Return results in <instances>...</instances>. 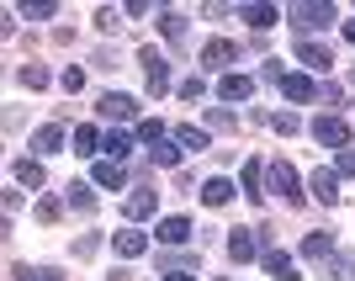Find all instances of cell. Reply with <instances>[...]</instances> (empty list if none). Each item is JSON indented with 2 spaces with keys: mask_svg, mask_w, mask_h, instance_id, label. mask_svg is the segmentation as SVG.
<instances>
[{
  "mask_svg": "<svg viewBox=\"0 0 355 281\" xmlns=\"http://www.w3.org/2000/svg\"><path fill=\"white\" fill-rule=\"evenodd\" d=\"M266 180H270V191L282 196L286 207H302V180H297L292 160H266Z\"/></svg>",
  "mask_w": 355,
  "mask_h": 281,
  "instance_id": "1",
  "label": "cell"
},
{
  "mask_svg": "<svg viewBox=\"0 0 355 281\" xmlns=\"http://www.w3.org/2000/svg\"><path fill=\"white\" fill-rule=\"evenodd\" d=\"M308 133H313V144H318V148H334V154H345V148H350V122H345L340 112L318 117V122L308 128Z\"/></svg>",
  "mask_w": 355,
  "mask_h": 281,
  "instance_id": "2",
  "label": "cell"
},
{
  "mask_svg": "<svg viewBox=\"0 0 355 281\" xmlns=\"http://www.w3.org/2000/svg\"><path fill=\"white\" fill-rule=\"evenodd\" d=\"M286 16H292V27H302V32H313V27L324 32V27H334V16H340V11H334L329 0H302V6H292Z\"/></svg>",
  "mask_w": 355,
  "mask_h": 281,
  "instance_id": "3",
  "label": "cell"
},
{
  "mask_svg": "<svg viewBox=\"0 0 355 281\" xmlns=\"http://www.w3.org/2000/svg\"><path fill=\"white\" fill-rule=\"evenodd\" d=\"M101 122H138V101L133 96H122V90H106L101 101H96Z\"/></svg>",
  "mask_w": 355,
  "mask_h": 281,
  "instance_id": "4",
  "label": "cell"
},
{
  "mask_svg": "<svg viewBox=\"0 0 355 281\" xmlns=\"http://www.w3.org/2000/svg\"><path fill=\"white\" fill-rule=\"evenodd\" d=\"M239 64V43L234 37H212L207 48H202V69H234Z\"/></svg>",
  "mask_w": 355,
  "mask_h": 281,
  "instance_id": "5",
  "label": "cell"
},
{
  "mask_svg": "<svg viewBox=\"0 0 355 281\" xmlns=\"http://www.w3.org/2000/svg\"><path fill=\"white\" fill-rule=\"evenodd\" d=\"M90 186H101V191H122V186H128L122 160H96V164H90Z\"/></svg>",
  "mask_w": 355,
  "mask_h": 281,
  "instance_id": "6",
  "label": "cell"
},
{
  "mask_svg": "<svg viewBox=\"0 0 355 281\" xmlns=\"http://www.w3.org/2000/svg\"><path fill=\"white\" fill-rule=\"evenodd\" d=\"M138 59H144V74H148V96H164V90H170V69H164V53L144 48Z\"/></svg>",
  "mask_w": 355,
  "mask_h": 281,
  "instance_id": "7",
  "label": "cell"
},
{
  "mask_svg": "<svg viewBox=\"0 0 355 281\" xmlns=\"http://www.w3.org/2000/svg\"><path fill=\"white\" fill-rule=\"evenodd\" d=\"M154 207H159V196H154V186H133V196H128V223H144V218H154Z\"/></svg>",
  "mask_w": 355,
  "mask_h": 281,
  "instance_id": "8",
  "label": "cell"
},
{
  "mask_svg": "<svg viewBox=\"0 0 355 281\" xmlns=\"http://www.w3.org/2000/svg\"><path fill=\"white\" fill-rule=\"evenodd\" d=\"M297 59L308 64V69H313V74H324V69H329V64H334V53H329V48H324V43H313V37H297Z\"/></svg>",
  "mask_w": 355,
  "mask_h": 281,
  "instance_id": "9",
  "label": "cell"
},
{
  "mask_svg": "<svg viewBox=\"0 0 355 281\" xmlns=\"http://www.w3.org/2000/svg\"><path fill=\"white\" fill-rule=\"evenodd\" d=\"M218 96H223L228 106H234V101H250V96H254V80H244V74H234V69H228V74L218 80Z\"/></svg>",
  "mask_w": 355,
  "mask_h": 281,
  "instance_id": "10",
  "label": "cell"
},
{
  "mask_svg": "<svg viewBox=\"0 0 355 281\" xmlns=\"http://www.w3.org/2000/svg\"><path fill=\"white\" fill-rule=\"evenodd\" d=\"M286 101H297V106H302V101H318V90H324V85H318V80H313V74H286Z\"/></svg>",
  "mask_w": 355,
  "mask_h": 281,
  "instance_id": "11",
  "label": "cell"
},
{
  "mask_svg": "<svg viewBox=\"0 0 355 281\" xmlns=\"http://www.w3.org/2000/svg\"><path fill=\"white\" fill-rule=\"evenodd\" d=\"M313 196H318V202H324V207H334V202H340V176H334V170H313Z\"/></svg>",
  "mask_w": 355,
  "mask_h": 281,
  "instance_id": "12",
  "label": "cell"
},
{
  "mask_svg": "<svg viewBox=\"0 0 355 281\" xmlns=\"http://www.w3.org/2000/svg\"><path fill=\"white\" fill-rule=\"evenodd\" d=\"M260 266H266V276H276V281H297V260L282 255V250H266V255H260Z\"/></svg>",
  "mask_w": 355,
  "mask_h": 281,
  "instance_id": "13",
  "label": "cell"
},
{
  "mask_svg": "<svg viewBox=\"0 0 355 281\" xmlns=\"http://www.w3.org/2000/svg\"><path fill=\"white\" fill-rule=\"evenodd\" d=\"M329 255H334V234H324V228H318V234H308V239H302V260L324 266Z\"/></svg>",
  "mask_w": 355,
  "mask_h": 281,
  "instance_id": "14",
  "label": "cell"
},
{
  "mask_svg": "<svg viewBox=\"0 0 355 281\" xmlns=\"http://www.w3.org/2000/svg\"><path fill=\"white\" fill-rule=\"evenodd\" d=\"M154 234H159V244H170V250H175V244H186V239H191V218H159V228H154Z\"/></svg>",
  "mask_w": 355,
  "mask_h": 281,
  "instance_id": "15",
  "label": "cell"
},
{
  "mask_svg": "<svg viewBox=\"0 0 355 281\" xmlns=\"http://www.w3.org/2000/svg\"><path fill=\"white\" fill-rule=\"evenodd\" d=\"M228 255H234V266H244V260H260V250H254V234H250V228H234V234H228Z\"/></svg>",
  "mask_w": 355,
  "mask_h": 281,
  "instance_id": "16",
  "label": "cell"
},
{
  "mask_svg": "<svg viewBox=\"0 0 355 281\" xmlns=\"http://www.w3.org/2000/svg\"><path fill=\"white\" fill-rule=\"evenodd\" d=\"M112 250H117L122 260H138V255H148V239L138 234V228H122V234L112 239Z\"/></svg>",
  "mask_w": 355,
  "mask_h": 281,
  "instance_id": "17",
  "label": "cell"
},
{
  "mask_svg": "<svg viewBox=\"0 0 355 281\" xmlns=\"http://www.w3.org/2000/svg\"><path fill=\"white\" fill-rule=\"evenodd\" d=\"M74 154H80V160L101 154V128H96V122H80V128H74Z\"/></svg>",
  "mask_w": 355,
  "mask_h": 281,
  "instance_id": "18",
  "label": "cell"
},
{
  "mask_svg": "<svg viewBox=\"0 0 355 281\" xmlns=\"http://www.w3.org/2000/svg\"><path fill=\"white\" fill-rule=\"evenodd\" d=\"M202 202H207V207H228V202H234V180H228V176H212L207 186H202Z\"/></svg>",
  "mask_w": 355,
  "mask_h": 281,
  "instance_id": "19",
  "label": "cell"
},
{
  "mask_svg": "<svg viewBox=\"0 0 355 281\" xmlns=\"http://www.w3.org/2000/svg\"><path fill=\"white\" fill-rule=\"evenodd\" d=\"M64 202H69V212H96V186L74 180V186H64Z\"/></svg>",
  "mask_w": 355,
  "mask_h": 281,
  "instance_id": "20",
  "label": "cell"
},
{
  "mask_svg": "<svg viewBox=\"0 0 355 281\" xmlns=\"http://www.w3.org/2000/svg\"><path fill=\"white\" fill-rule=\"evenodd\" d=\"M260 186H266V160H250L244 164V196H250V202H266Z\"/></svg>",
  "mask_w": 355,
  "mask_h": 281,
  "instance_id": "21",
  "label": "cell"
},
{
  "mask_svg": "<svg viewBox=\"0 0 355 281\" xmlns=\"http://www.w3.org/2000/svg\"><path fill=\"white\" fill-rule=\"evenodd\" d=\"M159 37H164L170 48H186V16L164 11V16H159Z\"/></svg>",
  "mask_w": 355,
  "mask_h": 281,
  "instance_id": "22",
  "label": "cell"
},
{
  "mask_svg": "<svg viewBox=\"0 0 355 281\" xmlns=\"http://www.w3.org/2000/svg\"><path fill=\"white\" fill-rule=\"evenodd\" d=\"M32 148H37V154H53V148H64V128H59V122H43V128L32 133Z\"/></svg>",
  "mask_w": 355,
  "mask_h": 281,
  "instance_id": "23",
  "label": "cell"
},
{
  "mask_svg": "<svg viewBox=\"0 0 355 281\" xmlns=\"http://www.w3.org/2000/svg\"><path fill=\"white\" fill-rule=\"evenodd\" d=\"M11 176L21 180L27 191H37V186H43V180H48V176H43V164H37V160H16V164H11Z\"/></svg>",
  "mask_w": 355,
  "mask_h": 281,
  "instance_id": "24",
  "label": "cell"
},
{
  "mask_svg": "<svg viewBox=\"0 0 355 281\" xmlns=\"http://www.w3.org/2000/svg\"><path fill=\"white\" fill-rule=\"evenodd\" d=\"M16 80H21V85H27V90H48V85H53V74H48L43 69V64H21V69H16Z\"/></svg>",
  "mask_w": 355,
  "mask_h": 281,
  "instance_id": "25",
  "label": "cell"
},
{
  "mask_svg": "<svg viewBox=\"0 0 355 281\" xmlns=\"http://www.w3.org/2000/svg\"><path fill=\"white\" fill-rule=\"evenodd\" d=\"M239 16H244V22H250L254 32L276 27V6H239Z\"/></svg>",
  "mask_w": 355,
  "mask_h": 281,
  "instance_id": "26",
  "label": "cell"
},
{
  "mask_svg": "<svg viewBox=\"0 0 355 281\" xmlns=\"http://www.w3.org/2000/svg\"><path fill=\"white\" fill-rule=\"evenodd\" d=\"M355 276V255H329L324 260V281H345Z\"/></svg>",
  "mask_w": 355,
  "mask_h": 281,
  "instance_id": "27",
  "label": "cell"
},
{
  "mask_svg": "<svg viewBox=\"0 0 355 281\" xmlns=\"http://www.w3.org/2000/svg\"><path fill=\"white\" fill-rule=\"evenodd\" d=\"M11 281H64V271H48V266H11Z\"/></svg>",
  "mask_w": 355,
  "mask_h": 281,
  "instance_id": "28",
  "label": "cell"
},
{
  "mask_svg": "<svg viewBox=\"0 0 355 281\" xmlns=\"http://www.w3.org/2000/svg\"><path fill=\"white\" fill-rule=\"evenodd\" d=\"M64 212H69V202H64V196H43V202H37V223H59Z\"/></svg>",
  "mask_w": 355,
  "mask_h": 281,
  "instance_id": "29",
  "label": "cell"
},
{
  "mask_svg": "<svg viewBox=\"0 0 355 281\" xmlns=\"http://www.w3.org/2000/svg\"><path fill=\"white\" fill-rule=\"evenodd\" d=\"M266 128H276L282 138H297V133H302V117H297V112H276V117H270Z\"/></svg>",
  "mask_w": 355,
  "mask_h": 281,
  "instance_id": "30",
  "label": "cell"
},
{
  "mask_svg": "<svg viewBox=\"0 0 355 281\" xmlns=\"http://www.w3.org/2000/svg\"><path fill=\"white\" fill-rule=\"evenodd\" d=\"M106 154H112V160H128V154H133V138L122 133V128H112V133H106Z\"/></svg>",
  "mask_w": 355,
  "mask_h": 281,
  "instance_id": "31",
  "label": "cell"
},
{
  "mask_svg": "<svg viewBox=\"0 0 355 281\" xmlns=\"http://www.w3.org/2000/svg\"><path fill=\"white\" fill-rule=\"evenodd\" d=\"M207 122H212V133H239V117L228 112V106H212Z\"/></svg>",
  "mask_w": 355,
  "mask_h": 281,
  "instance_id": "32",
  "label": "cell"
},
{
  "mask_svg": "<svg viewBox=\"0 0 355 281\" xmlns=\"http://www.w3.org/2000/svg\"><path fill=\"white\" fill-rule=\"evenodd\" d=\"M175 138H180V148H191V154H196V148H207V133H202V128H191V122H180Z\"/></svg>",
  "mask_w": 355,
  "mask_h": 281,
  "instance_id": "33",
  "label": "cell"
},
{
  "mask_svg": "<svg viewBox=\"0 0 355 281\" xmlns=\"http://www.w3.org/2000/svg\"><path fill=\"white\" fill-rule=\"evenodd\" d=\"M159 266H164V276H170V271H196V255H180V250H164V255H159Z\"/></svg>",
  "mask_w": 355,
  "mask_h": 281,
  "instance_id": "34",
  "label": "cell"
},
{
  "mask_svg": "<svg viewBox=\"0 0 355 281\" xmlns=\"http://www.w3.org/2000/svg\"><path fill=\"white\" fill-rule=\"evenodd\" d=\"M133 133H138V144H148V148H154V144H164V122H154V117H148V122H138Z\"/></svg>",
  "mask_w": 355,
  "mask_h": 281,
  "instance_id": "35",
  "label": "cell"
},
{
  "mask_svg": "<svg viewBox=\"0 0 355 281\" xmlns=\"http://www.w3.org/2000/svg\"><path fill=\"white\" fill-rule=\"evenodd\" d=\"M260 80H266V85H286V69H282V59H266V64H260Z\"/></svg>",
  "mask_w": 355,
  "mask_h": 281,
  "instance_id": "36",
  "label": "cell"
},
{
  "mask_svg": "<svg viewBox=\"0 0 355 281\" xmlns=\"http://www.w3.org/2000/svg\"><path fill=\"white\" fill-rule=\"evenodd\" d=\"M148 160H154V164H180V148L175 144H154V148H148Z\"/></svg>",
  "mask_w": 355,
  "mask_h": 281,
  "instance_id": "37",
  "label": "cell"
},
{
  "mask_svg": "<svg viewBox=\"0 0 355 281\" xmlns=\"http://www.w3.org/2000/svg\"><path fill=\"white\" fill-rule=\"evenodd\" d=\"M202 90H207V85H202V80H191V74H186V80H180V85H175V96H180V101H202Z\"/></svg>",
  "mask_w": 355,
  "mask_h": 281,
  "instance_id": "38",
  "label": "cell"
},
{
  "mask_svg": "<svg viewBox=\"0 0 355 281\" xmlns=\"http://www.w3.org/2000/svg\"><path fill=\"white\" fill-rule=\"evenodd\" d=\"M96 250H101V234H80V239H74V255H80V260L96 255Z\"/></svg>",
  "mask_w": 355,
  "mask_h": 281,
  "instance_id": "39",
  "label": "cell"
},
{
  "mask_svg": "<svg viewBox=\"0 0 355 281\" xmlns=\"http://www.w3.org/2000/svg\"><path fill=\"white\" fill-rule=\"evenodd\" d=\"M21 16H27V22H48L53 6H48V0H32V6H21Z\"/></svg>",
  "mask_w": 355,
  "mask_h": 281,
  "instance_id": "40",
  "label": "cell"
},
{
  "mask_svg": "<svg viewBox=\"0 0 355 281\" xmlns=\"http://www.w3.org/2000/svg\"><path fill=\"white\" fill-rule=\"evenodd\" d=\"M59 80H64V90H69V96H74V90H85V69H64Z\"/></svg>",
  "mask_w": 355,
  "mask_h": 281,
  "instance_id": "41",
  "label": "cell"
},
{
  "mask_svg": "<svg viewBox=\"0 0 355 281\" xmlns=\"http://www.w3.org/2000/svg\"><path fill=\"white\" fill-rule=\"evenodd\" d=\"M96 27L112 32V27H117V11H112V6H101V11H96Z\"/></svg>",
  "mask_w": 355,
  "mask_h": 281,
  "instance_id": "42",
  "label": "cell"
},
{
  "mask_svg": "<svg viewBox=\"0 0 355 281\" xmlns=\"http://www.w3.org/2000/svg\"><path fill=\"white\" fill-rule=\"evenodd\" d=\"M334 176H355V154H350V148H345L340 160H334Z\"/></svg>",
  "mask_w": 355,
  "mask_h": 281,
  "instance_id": "43",
  "label": "cell"
},
{
  "mask_svg": "<svg viewBox=\"0 0 355 281\" xmlns=\"http://www.w3.org/2000/svg\"><path fill=\"white\" fill-rule=\"evenodd\" d=\"M164 281H196V271H170Z\"/></svg>",
  "mask_w": 355,
  "mask_h": 281,
  "instance_id": "44",
  "label": "cell"
},
{
  "mask_svg": "<svg viewBox=\"0 0 355 281\" xmlns=\"http://www.w3.org/2000/svg\"><path fill=\"white\" fill-rule=\"evenodd\" d=\"M345 37H350V43H355V22H345Z\"/></svg>",
  "mask_w": 355,
  "mask_h": 281,
  "instance_id": "45",
  "label": "cell"
},
{
  "mask_svg": "<svg viewBox=\"0 0 355 281\" xmlns=\"http://www.w3.org/2000/svg\"><path fill=\"white\" fill-rule=\"evenodd\" d=\"M350 90H355V69H350Z\"/></svg>",
  "mask_w": 355,
  "mask_h": 281,
  "instance_id": "46",
  "label": "cell"
},
{
  "mask_svg": "<svg viewBox=\"0 0 355 281\" xmlns=\"http://www.w3.org/2000/svg\"><path fill=\"white\" fill-rule=\"evenodd\" d=\"M223 281H228V276H223Z\"/></svg>",
  "mask_w": 355,
  "mask_h": 281,
  "instance_id": "47",
  "label": "cell"
}]
</instances>
